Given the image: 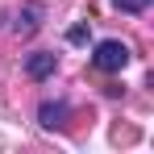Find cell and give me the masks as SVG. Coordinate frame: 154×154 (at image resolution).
I'll list each match as a JSON object with an SVG mask.
<instances>
[{
  "mask_svg": "<svg viewBox=\"0 0 154 154\" xmlns=\"http://www.w3.org/2000/svg\"><path fill=\"white\" fill-rule=\"evenodd\" d=\"M125 63H129V46L125 42H117V38L96 42V50H92V67H96V71L117 75V71H125Z\"/></svg>",
  "mask_w": 154,
  "mask_h": 154,
  "instance_id": "6da1fadb",
  "label": "cell"
},
{
  "mask_svg": "<svg viewBox=\"0 0 154 154\" xmlns=\"http://www.w3.org/2000/svg\"><path fill=\"white\" fill-rule=\"evenodd\" d=\"M38 121H42V129H67V121H71V104H67V100H42Z\"/></svg>",
  "mask_w": 154,
  "mask_h": 154,
  "instance_id": "7a4b0ae2",
  "label": "cell"
},
{
  "mask_svg": "<svg viewBox=\"0 0 154 154\" xmlns=\"http://www.w3.org/2000/svg\"><path fill=\"white\" fill-rule=\"evenodd\" d=\"M54 67H58V54H54V50H33L25 58V75L29 79H50Z\"/></svg>",
  "mask_w": 154,
  "mask_h": 154,
  "instance_id": "3957f363",
  "label": "cell"
},
{
  "mask_svg": "<svg viewBox=\"0 0 154 154\" xmlns=\"http://www.w3.org/2000/svg\"><path fill=\"white\" fill-rule=\"evenodd\" d=\"M33 29H38V4H29L25 13L17 17V33H33Z\"/></svg>",
  "mask_w": 154,
  "mask_h": 154,
  "instance_id": "277c9868",
  "label": "cell"
},
{
  "mask_svg": "<svg viewBox=\"0 0 154 154\" xmlns=\"http://www.w3.org/2000/svg\"><path fill=\"white\" fill-rule=\"evenodd\" d=\"M112 8H121V13H146L150 0H112Z\"/></svg>",
  "mask_w": 154,
  "mask_h": 154,
  "instance_id": "5b68a950",
  "label": "cell"
},
{
  "mask_svg": "<svg viewBox=\"0 0 154 154\" xmlns=\"http://www.w3.org/2000/svg\"><path fill=\"white\" fill-rule=\"evenodd\" d=\"M67 42H88V25H75L71 33H67Z\"/></svg>",
  "mask_w": 154,
  "mask_h": 154,
  "instance_id": "8992f818",
  "label": "cell"
}]
</instances>
